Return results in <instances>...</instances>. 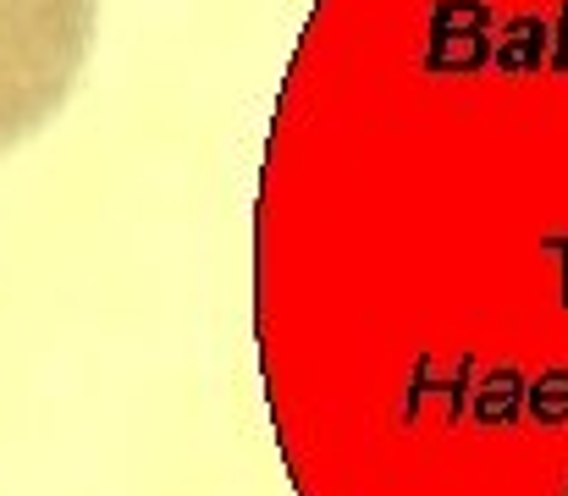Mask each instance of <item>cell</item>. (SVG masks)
<instances>
[{"label": "cell", "mask_w": 568, "mask_h": 496, "mask_svg": "<svg viewBox=\"0 0 568 496\" xmlns=\"http://www.w3.org/2000/svg\"><path fill=\"white\" fill-rule=\"evenodd\" d=\"M293 122L254 215L298 496H568V33Z\"/></svg>", "instance_id": "6da1fadb"}, {"label": "cell", "mask_w": 568, "mask_h": 496, "mask_svg": "<svg viewBox=\"0 0 568 496\" xmlns=\"http://www.w3.org/2000/svg\"><path fill=\"white\" fill-rule=\"evenodd\" d=\"M94 17L100 0H0V155L67 105Z\"/></svg>", "instance_id": "7a4b0ae2"}]
</instances>
